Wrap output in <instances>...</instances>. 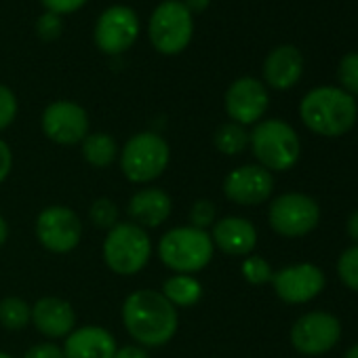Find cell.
<instances>
[{
	"label": "cell",
	"mask_w": 358,
	"mask_h": 358,
	"mask_svg": "<svg viewBox=\"0 0 358 358\" xmlns=\"http://www.w3.org/2000/svg\"><path fill=\"white\" fill-rule=\"evenodd\" d=\"M120 318L131 339L145 350L166 345L179 327L177 308L154 289H137L129 293L122 301Z\"/></svg>",
	"instance_id": "obj_1"
},
{
	"label": "cell",
	"mask_w": 358,
	"mask_h": 358,
	"mask_svg": "<svg viewBox=\"0 0 358 358\" xmlns=\"http://www.w3.org/2000/svg\"><path fill=\"white\" fill-rule=\"evenodd\" d=\"M301 122L316 135L341 137L358 116L356 99L337 87H316L308 91L299 103Z\"/></svg>",
	"instance_id": "obj_2"
},
{
	"label": "cell",
	"mask_w": 358,
	"mask_h": 358,
	"mask_svg": "<svg viewBox=\"0 0 358 358\" xmlns=\"http://www.w3.org/2000/svg\"><path fill=\"white\" fill-rule=\"evenodd\" d=\"M156 251L160 262L171 272L192 276L205 270L215 255L211 234L207 230H199L192 226H179L166 230L160 236Z\"/></svg>",
	"instance_id": "obj_3"
},
{
	"label": "cell",
	"mask_w": 358,
	"mask_h": 358,
	"mask_svg": "<svg viewBox=\"0 0 358 358\" xmlns=\"http://www.w3.org/2000/svg\"><path fill=\"white\" fill-rule=\"evenodd\" d=\"M249 148L257 164L270 173H285L293 169L301 154V143L295 129L280 118L259 120L249 133Z\"/></svg>",
	"instance_id": "obj_4"
},
{
	"label": "cell",
	"mask_w": 358,
	"mask_h": 358,
	"mask_svg": "<svg viewBox=\"0 0 358 358\" xmlns=\"http://www.w3.org/2000/svg\"><path fill=\"white\" fill-rule=\"evenodd\" d=\"M118 158L120 171L131 184H152L166 171L171 162V148L158 133L143 131L127 139Z\"/></svg>",
	"instance_id": "obj_5"
},
{
	"label": "cell",
	"mask_w": 358,
	"mask_h": 358,
	"mask_svg": "<svg viewBox=\"0 0 358 358\" xmlns=\"http://www.w3.org/2000/svg\"><path fill=\"white\" fill-rule=\"evenodd\" d=\"M103 262L118 276L139 274L152 257V238L148 230L133 222H120L103 238Z\"/></svg>",
	"instance_id": "obj_6"
},
{
	"label": "cell",
	"mask_w": 358,
	"mask_h": 358,
	"mask_svg": "<svg viewBox=\"0 0 358 358\" xmlns=\"http://www.w3.org/2000/svg\"><path fill=\"white\" fill-rule=\"evenodd\" d=\"M194 34V17L184 0H164L148 24L152 47L162 55H177L188 49Z\"/></svg>",
	"instance_id": "obj_7"
},
{
	"label": "cell",
	"mask_w": 358,
	"mask_h": 358,
	"mask_svg": "<svg viewBox=\"0 0 358 358\" xmlns=\"http://www.w3.org/2000/svg\"><path fill=\"white\" fill-rule=\"evenodd\" d=\"M318 203L301 192L280 194L268 207V224L282 238H301L310 234L318 226Z\"/></svg>",
	"instance_id": "obj_8"
},
{
	"label": "cell",
	"mask_w": 358,
	"mask_h": 358,
	"mask_svg": "<svg viewBox=\"0 0 358 358\" xmlns=\"http://www.w3.org/2000/svg\"><path fill=\"white\" fill-rule=\"evenodd\" d=\"M34 230L38 243L47 251L64 255L78 247L83 238V220L70 207L51 205L38 213Z\"/></svg>",
	"instance_id": "obj_9"
},
{
	"label": "cell",
	"mask_w": 358,
	"mask_h": 358,
	"mask_svg": "<svg viewBox=\"0 0 358 358\" xmlns=\"http://www.w3.org/2000/svg\"><path fill=\"white\" fill-rule=\"evenodd\" d=\"M291 345L303 356H320L337 345L341 339V322L331 312H308L299 316L289 333Z\"/></svg>",
	"instance_id": "obj_10"
},
{
	"label": "cell",
	"mask_w": 358,
	"mask_h": 358,
	"mask_svg": "<svg viewBox=\"0 0 358 358\" xmlns=\"http://www.w3.org/2000/svg\"><path fill=\"white\" fill-rule=\"evenodd\" d=\"M93 36L101 53L120 55L135 45L139 36V17L131 7L114 5L99 15Z\"/></svg>",
	"instance_id": "obj_11"
},
{
	"label": "cell",
	"mask_w": 358,
	"mask_h": 358,
	"mask_svg": "<svg viewBox=\"0 0 358 358\" xmlns=\"http://www.w3.org/2000/svg\"><path fill=\"white\" fill-rule=\"evenodd\" d=\"M274 192V175L259 164L232 169L224 179V196L241 207H257L270 201Z\"/></svg>",
	"instance_id": "obj_12"
},
{
	"label": "cell",
	"mask_w": 358,
	"mask_h": 358,
	"mask_svg": "<svg viewBox=\"0 0 358 358\" xmlns=\"http://www.w3.org/2000/svg\"><path fill=\"white\" fill-rule=\"evenodd\" d=\"M43 133L59 145H76L89 135V114L87 110L68 99L53 101L45 108L43 118Z\"/></svg>",
	"instance_id": "obj_13"
},
{
	"label": "cell",
	"mask_w": 358,
	"mask_h": 358,
	"mask_svg": "<svg viewBox=\"0 0 358 358\" xmlns=\"http://www.w3.org/2000/svg\"><path fill=\"white\" fill-rule=\"evenodd\" d=\"M274 293L285 303H308L318 297L324 289V272L314 264L285 266L272 276Z\"/></svg>",
	"instance_id": "obj_14"
},
{
	"label": "cell",
	"mask_w": 358,
	"mask_h": 358,
	"mask_svg": "<svg viewBox=\"0 0 358 358\" xmlns=\"http://www.w3.org/2000/svg\"><path fill=\"white\" fill-rule=\"evenodd\" d=\"M268 103H270V97H268L264 83L251 76H243L234 80L228 87L226 97H224V106H226L230 120L243 127L257 124L264 118Z\"/></svg>",
	"instance_id": "obj_15"
},
{
	"label": "cell",
	"mask_w": 358,
	"mask_h": 358,
	"mask_svg": "<svg viewBox=\"0 0 358 358\" xmlns=\"http://www.w3.org/2000/svg\"><path fill=\"white\" fill-rule=\"evenodd\" d=\"M211 241L224 255L247 257L257 247V228L247 217L228 215L213 224Z\"/></svg>",
	"instance_id": "obj_16"
},
{
	"label": "cell",
	"mask_w": 358,
	"mask_h": 358,
	"mask_svg": "<svg viewBox=\"0 0 358 358\" xmlns=\"http://www.w3.org/2000/svg\"><path fill=\"white\" fill-rule=\"evenodd\" d=\"M30 324L49 339H66L76 327V312L72 303L62 297H41L32 303Z\"/></svg>",
	"instance_id": "obj_17"
},
{
	"label": "cell",
	"mask_w": 358,
	"mask_h": 358,
	"mask_svg": "<svg viewBox=\"0 0 358 358\" xmlns=\"http://www.w3.org/2000/svg\"><path fill=\"white\" fill-rule=\"evenodd\" d=\"M62 350L66 358H114L118 343L108 329L97 324H87L74 329L64 339Z\"/></svg>",
	"instance_id": "obj_18"
},
{
	"label": "cell",
	"mask_w": 358,
	"mask_h": 358,
	"mask_svg": "<svg viewBox=\"0 0 358 358\" xmlns=\"http://www.w3.org/2000/svg\"><path fill=\"white\" fill-rule=\"evenodd\" d=\"M127 213L143 230L160 228L173 213V201L160 188H141L129 199Z\"/></svg>",
	"instance_id": "obj_19"
},
{
	"label": "cell",
	"mask_w": 358,
	"mask_h": 358,
	"mask_svg": "<svg viewBox=\"0 0 358 358\" xmlns=\"http://www.w3.org/2000/svg\"><path fill=\"white\" fill-rule=\"evenodd\" d=\"M303 74V57L291 45L276 47L264 62V78L268 87L276 91H287L299 83Z\"/></svg>",
	"instance_id": "obj_20"
},
{
	"label": "cell",
	"mask_w": 358,
	"mask_h": 358,
	"mask_svg": "<svg viewBox=\"0 0 358 358\" xmlns=\"http://www.w3.org/2000/svg\"><path fill=\"white\" fill-rule=\"evenodd\" d=\"M160 293L175 308H194L203 299V282L192 274H171Z\"/></svg>",
	"instance_id": "obj_21"
},
{
	"label": "cell",
	"mask_w": 358,
	"mask_h": 358,
	"mask_svg": "<svg viewBox=\"0 0 358 358\" xmlns=\"http://www.w3.org/2000/svg\"><path fill=\"white\" fill-rule=\"evenodd\" d=\"M83 158L95 166V169H106L118 158V141L110 133H89L83 139Z\"/></svg>",
	"instance_id": "obj_22"
},
{
	"label": "cell",
	"mask_w": 358,
	"mask_h": 358,
	"mask_svg": "<svg viewBox=\"0 0 358 358\" xmlns=\"http://www.w3.org/2000/svg\"><path fill=\"white\" fill-rule=\"evenodd\" d=\"M213 143L217 148V152L226 154V156H238L249 148V131L243 124L236 122H224L217 127L215 135H213Z\"/></svg>",
	"instance_id": "obj_23"
},
{
	"label": "cell",
	"mask_w": 358,
	"mask_h": 358,
	"mask_svg": "<svg viewBox=\"0 0 358 358\" xmlns=\"http://www.w3.org/2000/svg\"><path fill=\"white\" fill-rule=\"evenodd\" d=\"M32 320V303L22 297L0 299V324L9 331H22Z\"/></svg>",
	"instance_id": "obj_24"
},
{
	"label": "cell",
	"mask_w": 358,
	"mask_h": 358,
	"mask_svg": "<svg viewBox=\"0 0 358 358\" xmlns=\"http://www.w3.org/2000/svg\"><path fill=\"white\" fill-rule=\"evenodd\" d=\"M120 213H118V207L112 199H97L93 201L91 209H89V220L95 228L99 230H106L110 232L114 226H118Z\"/></svg>",
	"instance_id": "obj_25"
},
{
	"label": "cell",
	"mask_w": 358,
	"mask_h": 358,
	"mask_svg": "<svg viewBox=\"0 0 358 358\" xmlns=\"http://www.w3.org/2000/svg\"><path fill=\"white\" fill-rule=\"evenodd\" d=\"M337 276L350 291L358 293V245L341 251L337 259Z\"/></svg>",
	"instance_id": "obj_26"
},
{
	"label": "cell",
	"mask_w": 358,
	"mask_h": 358,
	"mask_svg": "<svg viewBox=\"0 0 358 358\" xmlns=\"http://www.w3.org/2000/svg\"><path fill=\"white\" fill-rule=\"evenodd\" d=\"M241 272H243V278L247 282H251V285H266L274 276L272 266L264 257H259V255H247L243 259Z\"/></svg>",
	"instance_id": "obj_27"
},
{
	"label": "cell",
	"mask_w": 358,
	"mask_h": 358,
	"mask_svg": "<svg viewBox=\"0 0 358 358\" xmlns=\"http://www.w3.org/2000/svg\"><path fill=\"white\" fill-rule=\"evenodd\" d=\"M337 78L348 95L352 97L358 95V53H348L341 57L337 68Z\"/></svg>",
	"instance_id": "obj_28"
},
{
	"label": "cell",
	"mask_w": 358,
	"mask_h": 358,
	"mask_svg": "<svg viewBox=\"0 0 358 358\" xmlns=\"http://www.w3.org/2000/svg\"><path fill=\"white\" fill-rule=\"evenodd\" d=\"M217 222V207L209 199H199L194 201L190 209V226L199 230H209Z\"/></svg>",
	"instance_id": "obj_29"
},
{
	"label": "cell",
	"mask_w": 358,
	"mask_h": 358,
	"mask_svg": "<svg viewBox=\"0 0 358 358\" xmlns=\"http://www.w3.org/2000/svg\"><path fill=\"white\" fill-rule=\"evenodd\" d=\"M17 110H20V103H17L15 93L9 87L0 85V133L7 131L13 124V120L17 118Z\"/></svg>",
	"instance_id": "obj_30"
},
{
	"label": "cell",
	"mask_w": 358,
	"mask_h": 358,
	"mask_svg": "<svg viewBox=\"0 0 358 358\" xmlns=\"http://www.w3.org/2000/svg\"><path fill=\"white\" fill-rule=\"evenodd\" d=\"M62 28H64L62 17L55 15V13H45L36 22V32H38V36L43 41H55V38H59Z\"/></svg>",
	"instance_id": "obj_31"
},
{
	"label": "cell",
	"mask_w": 358,
	"mask_h": 358,
	"mask_svg": "<svg viewBox=\"0 0 358 358\" xmlns=\"http://www.w3.org/2000/svg\"><path fill=\"white\" fill-rule=\"evenodd\" d=\"M41 3L47 9V13H55L62 17V15H70L83 9L87 5V0H41Z\"/></svg>",
	"instance_id": "obj_32"
},
{
	"label": "cell",
	"mask_w": 358,
	"mask_h": 358,
	"mask_svg": "<svg viewBox=\"0 0 358 358\" xmlns=\"http://www.w3.org/2000/svg\"><path fill=\"white\" fill-rule=\"evenodd\" d=\"M24 358H66V356H64V350H62L57 343H53V341H43V343L32 345V348L24 354Z\"/></svg>",
	"instance_id": "obj_33"
},
{
	"label": "cell",
	"mask_w": 358,
	"mask_h": 358,
	"mask_svg": "<svg viewBox=\"0 0 358 358\" xmlns=\"http://www.w3.org/2000/svg\"><path fill=\"white\" fill-rule=\"evenodd\" d=\"M13 169V152L5 139H0V184L5 182Z\"/></svg>",
	"instance_id": "obj_34"
},
{
	"label": "cell",
	"mask_w": 358,
	"mask_h": 358,
	"mask_svg": "<svg viewBox=\"0 0 358 358\" xmlns=\"http://www.w3.org/2000/svg\"><path fill=\"white\" fill-rule=\"evenodd\" d=\"M114 358H150V352H148L145 348L133 343V345H122V348H118L116 354H114Z\"/></svg>",
	"instance_id": "obj_35"
},
{
	"label": "cell",
	"mask_w": 358,
	"mask_h": 358,
	"mask_svg": "<svg viewBox=\"0 0 358 358\" xmlns=\"http://www.w3.org/2000/svg\"><path fill=\"white\" fill-rule=\"evenodd\" d=\"M345 232H348V236L354 241V245H358V209L348 217V222H345Z\"/></svg>",
	"instance_id": "obj_36"
},
{
	"label": "cell",
	"mask_w": 358,
	"mask_h": 358,
	"mask_svg": "<svg viewBox=\"0 0 358 358\" xmlns=\"http://www.w3.org/2000/svg\"><path fill=\"white\" fill-rule=\"evenodd\" d=\"M184 3L190 9V13H203L209 7L211 0H184Z\"/></svg>",
	"instance_id": "obj_37"
},
{
	"label": "cell",
	"mask_w": 358,
	"mask_h": 358,
	"mask_svg": "<svg viewBox=\"0 0 358 358\" xmlns=\"http://www.w3.org/2000/svg\"><path fill=\"white\" fill-rule=\"evenodd\" d=\"M7 241H9V224L3 215H0V247H5Z\"/></svg>",
	"instance_id": "obj_38"
},
{
	"label": "cell",
	"mask_w": 358,
	"mask_h": 358,
	"mask_svg": "<svg viewBox=\"0 0 358 358\" xmlns=\"http://www.w3.org/2000/svg\"><path fill=\"white\" fill-rule=\"evenodd\" d=\"M343 358H358V343H354L352 348H348L345 354H343Z\"/></svg>",
	"instance_id": "obj_39"
},
{
	"label": "cell",
	"mask_w": 358,
	"mask_h": 358,
	"mask_svg": "<svg viewBox=\"0 0 358 358\" xmlns=\"http://www.w3.org/2000/svg\"><path fill=\"white\" fill-rule=\"evenodd\" d=\"M0 358H13L9 352H3V350H0Z\"/></svg>",
	"instance_id": "obj_40"
}]
</instances>
